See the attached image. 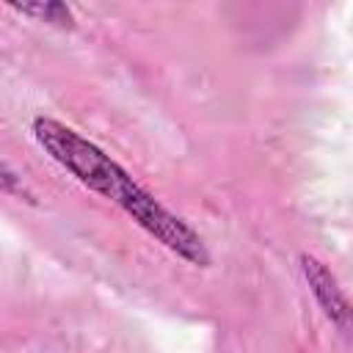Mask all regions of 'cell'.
<instances>
[{
    "mask_svg": "<svg viewBox=\"0 0 353 353\" xmlns=\"http://www.w3.org/2000/svg\"><path fill=\"white\" fill-rule=\"evenodd\" d=\"M36 141L58 160L66 171H72L83 185L94 188L105 199L116 201L138 226H143L149 234H154L165 248L185 256L188 262L207 265V251L201 237L174 212H168L160 201H154L119 163H113L102 149L83 141L74 130L52 121V119H36L33 121Z\"/></svg>",
    "mask_w": 353,
    "mask_h": 353,
    "instance_id": "obj_1",
    "label": "cell"
}]
</instances>
